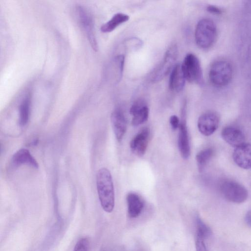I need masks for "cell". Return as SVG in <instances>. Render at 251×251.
<instances>
[{"mask_svg":"<svg viewBox=\"0 0 251 251\" xmlns=\"http://www.w3.org/2000/svg\"><path fill=\"white\" fill-rule=\"evenodd\" d=\"M96 184L102 209L106 212H111L114 207L115 195L112 177L107 169L102 168L98 171Z\"/></svg>","mask_w":251,"mask_h":251,"instance_id":"6da1fadb","label":"cell"},{"mask_svg":"<svg viewBox=\"0 0 251 251\" xmlns=\"http://www.w3.org/2000/svg\"><path fill=\"white\" fill-rule=\"evenodd\" d=\"M217 36V29L215 23L211 19L204 18L197 24L195 38L196 44L201 49L210 48L215 42Z\"/></svg>","mask_w":251,"mask_h":251,"instance_id":"7a4b0ae2","label":"cell"},{"mask_svg":"<svg viewBox=\"0 0 251 251\" xmlns=\"http://www.w3.org/2000/svg\"><path fill=\"white\" fill-rule=\"evenodd\" d=\"M233 75L231 64L227 61L220 60L214 62L210 67L209 78L216 87H223L229 83Z\"/></svg>","mask_w":251,"mask_h":251,"instance_id":"3957f363","label":"cell"},{"mask_svg":"<svg viewBox=\"0 0 251 251\" xmlns=\"http://www.w3.org/2000/svg\"><path fill=\"white\" fill-rule=\"evenodd\" d=\"M220 191L226 200L234 203L244 202L248 197L246 188L239 183L231 180H226L222 182Z\"/></svg>","mask_w":251,"mask_h":251,"instance_id":"277c9868","label":"cell"},{"mask_svg":"<svg viewBox=\"0 0 251 251\" xmlns=\"http://www.w3.org/2000/svg\"><path fill=\"white\" fill-rule=\"evenodd\" d=\"M178 54L177 46L174 44L167 50L163 59L151 75V80L156 82L162 80L175 66Z\"/></svg>","mask_w":251,"mask_h":251,"instance_id":"5b68a950","label":"cell"},{"mask_svg":"<svg viewBox=\"0 0 251 251\" xmlns=\"http://www.w3.org/2000/svg\"><path fill=\"white\" fill-rule=\"evenodd\" d=\"M181 68L186 80L190 83H201L202 73L201 63L195 54L190 53L186 55Z\"/></svg>","mask_w":251,"mask_h":251,"instance_id":"8992f818","label":"cell"},{"mask_svg":"<svg viewBox=\"0 0 251 251\" xmlns=\"http://www.w3.org/2000/svg\"><path fill=\"white\" fill-rule=\"evenodd\" d=\"M220 117L216 112L211 111L202 114L198 120L199 131L204 136L212 135L218 128Z\"/></svg>","mask_w":251,"mask_h":251,"instance_id":"52a82bcc","label":"cell"},{"mask_svg":"<svg viewBox=\"0 0 251 251\" xmlns=\"http://www.w3.org/2000/svg\"><path fill=\"white\" fill-rule=\"evenodd\" d=\"M77 13L79 21L87 35L92 49L96 51L98 50L97 42L94 30V23L91 14L84 7L78 6Z\"/></svg>","mask_w":251,"mask_h":251,"instance_id":"ba28073f","label":"cell"},{"mask_svg":"<svg viewBox=\"0 0 251 251\" xmlns=\"http://www.w3.org/2000/svg\"><path fill=\"white\" fill-rule=\"evenodd\" d=\"M185 106L182 110V119L179 126L178 147L182 158L188 159L190 154V146L189 135L185 119Z\"/></svg>","mask_w":251,"mask_h":251,"instance_id":"9c48e42d","label":"cell"},{"mask_svg":"<svg viewBox=\"0 0 251 251\" xmlns=\"http://www.w3.org/2000/svg\"><path fill=\"white\" fill-rule=\"evenodd\" d=\"M150 137V130L148 127L141 129L131 139L130 148L133 153L138 156L143 155L147 149Z\"/></svg>","mask_w":251,"mask_h":251,"instance_id":"30bf717a","label":"cell"},{"mask_svg":"<svg viewBox=\"0 0 251 251\" xmlns=\"http://www.w3.org/2000/svg\"><path fill=\"white\" fill-rule=\"evenodd\" d=\"M233 159L239 167L244 169L251 168V144L244 143L235 148Z\"/></svg>","mask_w":251,"mask_h":251,"instance_id":"8fae6325","label":"cell"},{"mask_svg":"<svg viewBox=\"0 0 251 251\" xmlns=\"http://www.w3.org/2000/svg\"><path fill=\"white\" fill-rule=\"evenodd\" d=\"M130 113L132 116L131 124L138 126L145 123L148 119L149 109L145 102L142 100L135 101L130 108Z\"/></svg>","mask_w":251,"mask_h":251,"instance_id":"7c38bea8","label":"cell"},{"mask_svg":"<svg viewBox=\"0 0 251 251\" xmlns=\"http://www.w3.org/2000/svg\"><path fill=\"white\" fill-rule=\"evenodd\" d=\"M112 128L117 140L121 141L126 130V121L123 111L119 109L114 110L111 115Z\"/></svg>","mask_w":251,"mask_h":251,"instance_id":"4fadbf2b","label":"cell"},{"mask_svg":"<svg viewBox=\"0 0 251 251\" xmlns=\"http://www.w3.org/2000/svg\"><path fill=\"white\" fill-rule=\"evenodd\" d=\"M221 135L223 139L235 148L245 143V135L239 128L227 126L223 129Z\"/></svg>","mask_w":251,"mask_h":251,"instance_id":"5bb4252c","label":"cell"},{"mask_svg":"<svg viewBox=\"0 0 251 251\" xmlns=\"http://www.w3.org/2000/svg\"><path fill=\"white\" fill-rule=\"evenodd\" d=\"M126 201L128 216L131 218L138 217L145 205L143 199L137 194L131 192L126 196Z\"/></svg>","mask_w":251,"mask_h":251,"instance_id":"9a60e30c","label":"cell"},{"mask_svg":"<svg viewBox=\"0 0 251 251\" xmlns=\"http://www.w3.org/2000/svg\"><path fill=\"white\" fill-rule=\"evenodd\" d=\"M185 80L181 64H176L171 72L169 81V88L173 91L179 92L184 88Z\"/></svg>","mask_w":251,"mask_h":251,"instance_id":"2e32d148","label":"cell"},{"mask_svg":"<svg viewBox=\"0 0 251 251\" xmlns=\"http://www.w3.org/2000/svg\"><path fill=\"white\" fill-rule=\"evenodd\" d=\"M12 162L16 166L25 164L35 168L38 167V164L35 158L31 155L28 150L22 149L17 151L13 156Z\"/></svg>","mask_w":251,"mask_h":251,"instance_id":"e0dca14e","label":"cell"},{"mask_svg":"<svg viewBox=\"0 0 251 251\" xmlns=\"http://www.w3.org/2000/svg\"><path fill=\"white\" fill-rule=\"evenodd\" d=\"M129 19L128 15L118 13L115 14L108 22L101 25L100 30L104 33L110 32L119 25L127 22Z\"/></svg>","mask_w":251,"mask_h":251,"instance_id":"ac0fdd59","label":"cell"},{"mask_svg":"<svg viewBox=\"0 0 251 251\" xmlns=\"http://www.w3.org/2000/svg\"><path fill=\"white\" fill-rule=\"evenodd\" d=\"M214 151L211 148L201 150L196 155V159L198 170L200 172L203 171L208 162L212 158Z\"/></svg>","mask_w":251,"mask_h":251,"instance_id":"d6986e66","label":"cell"},{"mask_svg":"<svg viewBox=\"0 0 251 251\" xmlns=\"http://www.w3.org/2000/svg\"><path fill=\"white\" fill-rule=\"evenodd\" d=\"M30 99L27 96L23 100L19 107V123L21 126H25L27 123L30 112Z\"/></svg>","mask_w":251,"mask_h":251,"instance_id":"ffe728a7","label":"cell"},{"mask_svg":"<svg viewBox=\"0 0 251 251\" xmlns=\"http://www.w3.org/2000/svg\"><path fill=\"white\" fill-rule=\"evenodd\" d=\"M195 221L196 227V235L201 236L205 239L211 235V229L198 215L196 216Z\"/></svg>","mask_w":251,"mask_h":251,"instance_id":"44dd1931","label":"cell"},{"mask_svg":"<svg viewBox=\"0 0 251 251\" xmlns=\"http://www.w3.org/2000/svg\"><path fill=\"white\" fill-rule=\"evenodd\" d=\"M90 243L88 239L84 237L80 239L75 244L73 251H89Z\"/></svg>","mask_w":251,"mask_h":251,"instance_id":"7402d4cb","label":"cell"},{"mask_svg":"<svg viewBox=\"0 0 251 251\" xmlns=\"http://www.w3.org/2000/svg\"><path fill=\"white\" fill-rule=\"evenodd\" d=\"M205 238L196 235L195 237V246L196 251H208L206 244L205 243Z\"/></svg>","mask_w":251,"mask_h":251,"instance_id":"603a6c76","label":"cell"},{"mask_svg":"<svg viewBox=\"0 0 251 251\" xmlns=\"http://www.w3.org/2000/svg\"><path fill=\"white\" fill-rule=\"evenodd\" d=\"M170 123L174 130L179 128L180 123L178 118L176 115H172L170 117Z\"/></svg>","mask_w":251,"mask_h":251,"instance_id":"cb8c5ba5","label":"cell"},{"mask_svg":"<svg viewBox=\"0 0 251 251\" xmlns=\"http://www.w3.org/2000/svg\"><path fill=\"white\" fill-rule=\"evenodd\" d=\"M207 9L209 12L214 14H220L222 12L221 9L213 5H210L208 6Z\"/></svg>","mask_w":251,"mask_h":251,"instance_id":"d4e9b609","label":"cell"},{"mask_svg":"<svg viewBox=\"0 0 251 251\" xmlns=\"http://www.w3.org/2000/svg\"><path fill=\"white\" fill-rule=\"evenodd\" d=\"M245 220L246 224L251 227V210H249L246 214Z\"/></svg>","mask_w":251,"mask_h":251,"instance_id":"484cf974","label":"cell"}]
</instances>
